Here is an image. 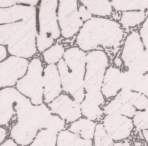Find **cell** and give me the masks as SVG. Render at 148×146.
<instances>
[{"label": "cell", "instance_id": "29", "mask_svg": "<svg viewBox=\"0 0 148 146\" xmlns=\"http://www.w3.org/2000/svg\"><path fill=\"white\" fill-rule=\"evenodd\" d=\"M130 102L136 110H143L148 107V97L140 92L133 91Z\"/></svg>", "mask_w": 148, "mask_h": 146}, {"label": "cell", "instance_id": "22", "mask_svg": "<svg viewBox=\"0 0 148 146\" xmlns=\"http://www.w3.org/2000/svg\"><path fill=\"white\" fill-rule=\"evenodd\" d=\"M82 116L91 121L98 122L102 121L105 116L102 106L84 99L80 103Z\"/></svg>", "mask_w": 148, "mask_h": 146}, {"label": "cell", "instance_id": "15", "mask_svg": "<svg viewBox=\"0 0 148 146\" xmlns=\"http://www.w3.org/2000/svg\"><path fill=\"white\" fill-rule=\"evenodd\" d=\"M132 92L120 90L114 98L102 106L105 115L117 114L132 118L136 111L130 102Z\"/></svg>", "mask_w": 148, "mask_h": 146}, {"label": "cell", "instance_id": "26", "mask_svg": "<svg viewBox=\"0 0 148 146\" xmlns=\"http://www.w3.org/2000/svg\"><path fill=\"white\" fill-rule=\"evenodd\" d=\"M114 141L105 130L102 122H97L92 138L93 146H112Z\"/></svg>", "mask_w": 148, "mask_h": 146}, {"label": "cell", "instance_id": "3", "mask_svg": "<svg viewBox=\"0 0 148 146\" xmlns=\"http://www.w3.org/2000/svg\"><path fill=\"white\" fill-rule=\"evenodd\" d=\"M37 17L0 24V45L9 55L29 60L39 53L36 47Z\"/></svg>", "mask_w": 148, "mask_h": 146}, {"label": "cell", "instance_id": "27", "mask_svg": "<svg viewBox=\"0 0 148 146\" xmlns=\"http://www.w3.org/2000/svg\"><path fill=\"white\" fill-rule=\"evenodd\" d=\"M68 124L58 115L51 114L47 118L45 129H47L58 134L60 132L67 129Z\"/></svg>", "mask_w": 148, "mask_h": 146}, {"label": "cell", "instance_id": "9", "mask_svg": "<svg viewBox=\"0 0 148 146\" xmlns=\"http://www.w3.org/2000/svg\"><path fill=\"white\" fill-rule=\"evenodd\" d=\"M110 65V57L103 50H94L86 53L85 92L101 90L105 71Z\"/></svg>", "mask_w": 148, "mask_h": 146}, {"label": "cell", "instance_id": "39", "mask_svg": "<svg viewBox=\"0 0 148 146\" xmlns=\"http://www.w3.org/2000/svg\"><path fill=\"white\" fill-rule=\"evenodd\" d=\"M141 132H142V134L144 140L147 144H148V129L143 130L141 131Z\"/></svg>", "mask_w": 148, "mask_h": 146}, {"label": "cell", "instance_id": "32", "mask_svg": "<svg viewBox=\"0 0 148 146\" xmlns=\"http://www.w3.org/2000/svg\"><path fill=\"white\" fill-rule=\"evenodd\" d=\"M138 31L145 49L148 54V16Z\"/></svg>", "mask_w": 148, "mask_h": 146}, {"label": "cell", "instance_id": "38", "mask_svg": "<svg viewBox=\"0 0 148 146\" xmlns=\"http://www.w3.org/2000/svg\"><path fill=\"white\" fill-rule=\"evenodd\" d=\"M113 64L117 67L123 68V61L119 54L114 57V59L113 61Z\"/></svg>", "mask_w": 148, "mask_h": 146}, {"label": "cell", "instance_id": "6", "mask_svg": "<svg viewBox=\"0 0 148 146\" xmlns=\"http://www.w3.org/2000/svg\"><path fill=\"white\" fill-rule=\"evenodd\" d=\"M42 59L35 56L29 60L26 73L19 79L16 88L28 98L33 105H39L43 101V70Z\"/></svg>", "mask_w": 148, "mask_h": 146}, {"label": "cell", "instance_id": "37", "mask_svg": "<svg viewBox=\"0 0 148 146\" xmlns=\"http://www.w3.org/2000/svg\"><path fill=\"white\" fill-rule=\"evenodd\" d=\"M0 146H18V145L13 138L9 137L4 142L0 144Z\"/></svg>", "mask_w": 148, "mask_h": 146}, {"label": "cell", "instance_id": "5", "mask_svg": "<svg viewBox=\"0 0 148 146\" xmlns=\"http://www.w3.org/2000/svg\"><path fill=\"white\" fill-rule=\"evenodd\" d=\"M58 6V0H40L37 6L36 47L39 53L52 46L61 36Z\"/></svg>", "mask_w": 148, "mask_h": 146}, {"label": "cell", "instance_id": "12", "mask_svg": "<svg viewBox=\"0 0 148 146\" xmlns=\"http://www.w3.org/2000/svg\"><path fill=\"white\" fill-rule=\"evenodd\" d=\"M47 105L52 114L58 115L68 125L82 117L80 103L65 93H61Z\"/></svg>", "mask_w": 148, "mask_h": 146}, {"label": "cell", "instance_id": "34", "mask_svg": "<svg viewBox=\"0 0 148 146\" xmlns=\"http://www.w3.org/2000/svg\"><path fill=\"white\" fill-rule=\"evenodd\" d=\"M9 137V129L0 126V144L4 142Z\"/></svg>", "mask_w": 148, "mask_h": 146}, {"label": "cell", "instance_id": "28", "mask_svg": "<svg viewBox=\"0 0 148 146\" xmlns=\"http://www.w3.org/2000/svg\"><path fill=\"white\" fill-rule=\"evenodd\" d=\"M132 119L134 127L138 130L148 129V108L136 110Z\"/></svg>", "mask_w": 148, "mask_h": 146}, {"label": "cell", "instance_id": "31", "mask_svg": "<svg viewBox=\"0 0 148 146\" xmlns=\"http://www.w3.org/2000/svg\"><path fill=\"white\" fill-rule=\"evenodd\" d=\"M40 0H0V8H8L16 5L38 6Z\"/></svg>", "mask_w": 148, "mask_h": 146}, {"label": "cell", "instance_id": "16", "mask_svg": "<svg viewBox=\"0 0 148 146\" xmlns=\"http://www.w3.org/2000/svg\"><path fill=\"white\" fill-rule=\"evenodd\" d=\"M37 17L35 6L16 5L8 8H0V24L28 20Z\"/></svg>", "mask_w": 148, "mask_h": 146}, {"label": "cell", "instance_id": "19", "mask_svg": "<svg viewBox=\"0 0 148 146\" xmlns=\"http://www.w3.org/2000/svg\"><path fill=\"white\" fill-rule=\"evenodd\" d=\"M148 16V11L130 10L121 13L119 23L127 32L139 27L142 24ZM128 33V31H127Z\"/></svg>", "mask_w": 148, "mask_h": 146}, {"label": "cell", "instance_id": "33", "mask_svg": "<svg viewBox=\"0 0 148 146\" xmlns=\"http://www.w3.org/2000/svg\"><path fill=\"white\" fill-rule=\"evenodd\" d=\"M69 146H93L92 140H86L79 136Z\"/></svg>", "mask_w": 148, "mask_h": 146}, {"label": "cell", "instance_id": "40", "mask_svg": "<svg viewBox=\"0 0 148 146\" xmlns=\"http://www.w3.org/2000/svg\"><path fill=\"white\" fill-rule=\"evenodd\" d=\"M18 146H28V145H18Z\"/></svg>", "mask_w": 148, "mask_h": 146}, {"label": "cell", "instance_id": "1", "mask_svg": "<svg viewBox=\"0 0 148 146\" xmlns=\"http://www.w3.org/2000/svg\"><path fill=\"white\" fill-rule=\"evenodd\" d=\"M127 34L118 21L93 16L84 23L76 35L75 43L86 53L100 49L109 57H115L120 53Z\"/></svg>", "mask_w": 148, "mask_h": 146}, {"label": "cell", "instance_id": "35", "mask_svg": "<svg viewBox=\"0 0 148 146\" xmlns=\"http://www.w3.org/2000/svg\"><path fill=\"white\" fill-rule=\"evenodd\" d=\"M9 56L7 48L3 45H0V62L6 59Z\"/></svg>", "mask_w": 148, "mask_h": 146}, {"label": "cell", "instance_id": "13", "mask_svg": "<svg viewBox=\"0 0 148 146\" xmlns=\"http://www.w3.org/2000/svg\"><path fill=\"white\" fill-rule=\"evenodd\" d=\"M102 123L114 141L128 139L134 128L132 118L117 114L105 115Z\"/></svg>", "mask_w": 148, "mask_h": 146}, {"label": "cell", "instance_id": "10", "mask_svg": "<svg viewBox=\"0 0 148 146\" xmlns=\"http://www.w3.org/2000/svg\"><path fill=\"white\" fill-rule=\"evenodd\" d=\"M57 66L61 77L63 92L81 103L85 96V71L70 70L62 59L57 64Z\"/></svg>", "mask_w": 148, "mask_h": 146}, {"label": "cell", "instance_id": "7", "mask_svg": "<svg viewBox=\"0 0 148 146\" xmlns=\"http://www.w3.org/2000/svg\"><path fill=\"white\" fill-rule=\"evenodd\" d=\"M119 53L123 68L142 74L148 72V54L138 30H131L127 34Z\"/></svg>", "mask_w": 148, "mask_h": 146}, {"label": "cell", "instance_id": "21", "mask_svg": "<svg viewBox=\"0 0 148 146\" xmlns=\"http://www.w3.org/2000/svg\"><path fill=\"white\" fill-rule=\"evenodd\" d=\"M115 12L130 10L148 11V0H110Z\"/></svg>", "mask_w": 148, "mask_h": 146}, {"label": "cell", "instance_id": "14", "mask_svg": "<svg viewBox=\"0 0 148 146\" xmlns=\"http://www.w3.org/2000/svg\"><path fill=\"white\" fill-rule=\"evenodd\" d=\"M63 93L57 64L46 65L43 70V101L48 104Z\"/></svg>", "mask_w": 148, "mask_h": 146}, {"label": "cell", "instance_id": "17", "mask_svg": "<svg viewBox=\"0 0 148 146\" xmlns=\"http://www.w3.org/2000/svg\"><path fill=\"white\" fill-rule=\"evenodd\" d=\"M122 68L113 64L106 69L103 80L101 92L106 100L114 98L121 89Z\"/></svg>", "mask_w": 148, "mask_h": 146}, {"label": "cell", "instance_id": "2", "mask_svg": "<svg viewBox=\"0 0 148 146\" xmlns=\"http://www.w3.org/2000/svg\"><path fill=\"white\" fill-rule=\"evenodd\" d=\"M113 12L110 0H58L57 14L61 36L71 39L93 16L110 17Z\"/></svg>", "mask_w": 148, "mask_h": 146}, {"label": "cell", "instance_id": "11", "mask_svg": "<svg viewBox=\"0 0 148 146\" xmlns=\"http://www.w3.org/2000/svg\"><path fill=\"white\" fill-rule=\"evenodd\" d=\"M29 60L9 55L0 62V89L14 87L26 73Z\"/></svg>", "mask_w": 148, "mask_h": 146}, {"label": "cell", "instance_id": "4", "mask_svg": "<svg viewBox=\"0 0 148 146\" xmlns=\"http://www.w3.org/2000/svg\"><path fill=\"white\" fill-rule=\"evenodd\" d=\"M51 112L47 104L33 105L23 115L17 116L9 127V137L18 145H29L38 132L45 129L46 122Z\"/></svg>", "mask_w": 148, "mask_h": 146}, {"label": "cell", "instance_id": "25", "mask_svg": "<svg viewBox=\"0 0 148 146\" xmlns=\"http://www.w3.org/2000/svg\"><path fill=\"white\" fill-rule=\"evenodd\" d=\"M58 134L47 129H42L28 146H56Z\"/></svg>", "mask_w": 148, "mask_h": 146}, {"label": "cell", "instance_id": "36", "mask_svg": "<svg viewBox=\"0 0 148 146\" xmlns=\"http://www.w3.org/2000/svg\"><path fill=\"white\" fill-rule=\"evenodd\" d=\"M112 146H138L134 145L130 143L129 141L125 140L119 141H114V143L112 144Z\"/></svg>", "mask_w": 148, "mask_h": 146}, {"label": "cell", "instance_id": "24", "mask_svg": "<svg viewBox=\"0 0 148 146\" xmlns=\"http://www.w3.org/2000/svg\"><path fill=\"white\" fill-rule=\"evenodd\" d=\"M65 50L63 44L56 42L41 53L43 62L46 65L57 64L63 58Z\"/></svg>", "mask_w": 148, "mask_h": 146}, {"label": "cell", "instance_id": "18", "mask_svg": "<svg viewBox=\"0 0 148 146\" xmlns=\"http://www.w3.org/2000/svg\"><path fill=\"white\" fill-rule=\"evenodd\" d=\"M86 52L77 46L67 48L62 59L68 68L71 71H86Z\"/></svg>", "mask_w": 148, "mask_h": 146}, {"label": "cell", "instance_id": "23", "mask_svg": "<svg viewBox=\"0 0 148 146\" xmlns=\"http://www.w3.org/2000/svg\"><path fill=\"white\" fill-rule=\"evenodd\" d=\"M144 74L122 68L121 89L124 91H136Z\"/></svg>", "mask_w": 148, "mask_h": 146}, {"label": "cell", "instance_id": "20", "mask_svg": "<svg viewBox=\"0 0 148 146\" xmlns=\"http://www.w3.org/2000/svg\"><path fill=\"white\" fill-rule=\"evenodd\" d=\"M97 123L82 116L69 124L67 129L82 138L92 140Z\"/></svg>", "mask_w": 148, "mask_h": 146}, {"label": "cell", "instance_id": "30", "mask_svg": "<svg viewBox=\"0 0 148 146\" xmlns=\"http://www.w3.org/2000/svg\"><path fill=\"white\" fill-rule=\"evenodd\" d=\"M78 137L68 129H65L58 134L56 146H69Z\"/></svg>", "mask_w": 148, "mask_h": 146}, {"label": "cell", "instance_id": "8", "mask_svg": "<svg viewBox=\"0 0 148 146\" xmlns=\"http://www.w3.org/2000/svg\"><path fill=\"white\" fill-rule=\"evenodd\" d=\"M33 104L15 86L0 89V126L9 128L17 116L28 111Z\"/></svg>", "mask_w": 148, "mask_h": 146}]
</instances>
